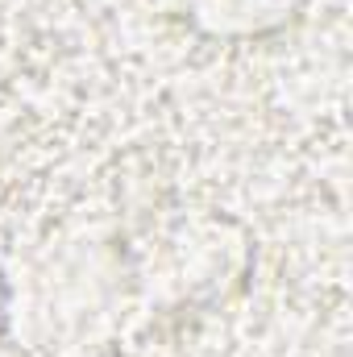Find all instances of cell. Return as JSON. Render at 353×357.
I'll use <instances>...</instances> for the list:
<instances>
[{"label":"cell","mask_w":353,"mask_h":357,"mask_svg":"<svg viewBox=\"0 0 353 357\" xmlns=\"http://www.w3.org/2000/svg\"><path fill=\"white\" fill-rule=\"evenodd\" d=\"M179 17L200 21L204 29H262L291 8V0H171Z\"/></svg>","instance_id":"obj_1"}]
</instances>
